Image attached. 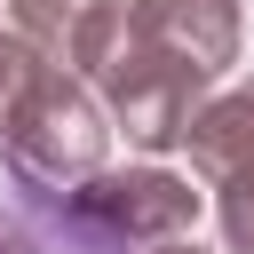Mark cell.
Listing matches in <instances>:
<instances>
[{
  "label": "cell",
  "mask_w": 254,
  "mask_h": 254,
  "mask_svg": "<svg viewBox=\"0 0 254 254\" xmlns=\"http://www.w3.org/2000/svg\"><path fill=\"white\" fill-rule=\"evenodd\" d=\"M64 71H79L103 95L111 127H127V143H143V151H175L206 103V71H190L183 56H167L159 40L135 32V0H79Z\"/></svg>",
  "instance_id": "obj_1"
},
{
  "label": "cell",
  "mask_w": 254,
  "mask_h": 254,
  "mask_svg": "<svg viewBox=\"0 0 254 254\" xmlns=\"http://www.w3.org/2000/svg\"><path fill=\"white\" fill-rule=\"evenodd\" d=\"M103 151H111V111L103 95L64 71V64H40L16 119L0 127V159L16 175V190H40V198H64L79 190L87 175H103Z\"/></svg>",
  "instance_id": "obj_2"
},
{
  "label": "cell",
  "mask_w": 254,
  "mask_h": 254,
  "mask_svg": "<svg viewBox=\"0 0 254 254\" xmlns=\"http://www.w3.org/2000/svg\"><path fill=\"white\" fill-rule=\"evenodd\" d=\"M71 198V214H87L103 238H119V246H159V238H190V222H198V190L183 183V175H167V167H103V175H87L79 190H64Z\"/></svg>",
  "instance_id": "obj_3"
},
{
  "label": "cell",
  "mask_w": 254,
  "mask_h": 254,
  "mask_svg": "<svg viewBox=\"0 0 254 254\" xmlns=\"http://www.w3.org/2000/svg\"><path fill=\"white\" fill-rule=\"evenodd\" d=\"M135 32L206 79L238 64V0H135Z\"/></svg>",
  "instance_id": "obj_4"
},
{
  "label": "cell",
  "mask_w": 254,
  "mask_h": 254,
  "mask_svg": "<svg viewBox=\"0 0 254 254\" xmlns=\"http://www.w3.org/2000/svg\"><path fill=\"white\" fill-rule=\"evenodd\" d=\"M183 151H190V167H198L206 183H222V175L254 167V79H238V87H230V95H214V103H198V119H190Z\"/></svg>",
  "instance_id": "obj_5"
},
{
  "label": "cell",
  "mask_w": 254,
  "mask_h": 254,
  "mask_svg": "<svg viewBox=\"0 0 254 254\" xmlns=\"http://www.w3.org/2000/svg\"><path fill=\"white\" fill-rule=\"evenodd\" d=\"M8 214H16L8 254H127V246L103 238L87 214H71V198H40V190H24V206H8Z\"/></svg>",
  "instance_id": "obj_6"
},
{
  "label": "cell",
  "mask_w": 254,
  "mask_h": 254,
  "mask_svg": "<svg viewBox=\"0 0 254 254\" xmlns=\"http://www.w3.org/2000/svg\"><path fill=\"white\" fill-rule=\"evenodd\" d=\"M214 190H222V198H214V214H222V238H230V254H254V167L222 175Z\"/></svg>",
  "instance_id": "obj_7"
},
{
  "label": "cell",
  "mask_w": 254,
  "mask_h": 254,
  "mask_svg": "<svg viewBox=\"0 0 254 254\" xmlns=\"http://www.w3.org/2000/svg\"><path fill=\"white\" fill-rule=\"evenodd\" d=\"M48 56H32L16 32H0V127L16 119V103H24V87H32V71H40Z\"/></svg>",
  "instance_id": "obj_8"
},
{
  "label": "cell",
  "mask_w": 254,
  "mask_h": 254,
  "mask_svg": "<svg viewBox=\"0 0 254 254\" xmlns=\"http://www.w3.org/2000/svg\"><path fill=\"white\" fill-rule=\"evenodd\" d=\"M143 254H206V246H190V238H159V246H143Z\"/></svg>",
  "instance_id": "obj_9"
}]
</instances>
